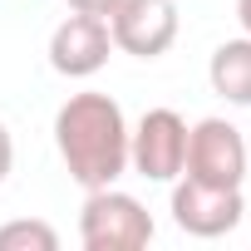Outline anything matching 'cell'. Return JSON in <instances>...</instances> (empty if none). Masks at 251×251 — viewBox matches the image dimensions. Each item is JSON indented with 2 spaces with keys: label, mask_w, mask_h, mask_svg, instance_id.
Returning <instances> with one entry per match:
<instances>
[{
  "label": "cell",
  "mask_w": 251,
  "mask_h": 251,
  "mask_svg": "<svg viewBox=\"0 0 251 251\" xmlns=\"http://www.w3.org/2000/svg\"><path fill=\"white\" fill-rule=\"evenodd\" d=\"M54 148L84 192L113 187L128 173V118H123L118 99L99 89L69 94L54 113Z\"/></svg>",
  "instance_id": "6da1fadb"
},
{
  "label": "cell",
  "mask_w": 251,
  "mask_h": 251,
  "mask_svg": "<svg viewBox=\"0 0 251 251\" xmlns=\"http://www.w3.org/2000/svg\"><path fill=\"white\" fill-rule=\"evenodd\" d=\"M79 241L84 251H143L153 241V217L133 192L94 187L79 212Z\"/></svg>",
  "instance_id": "7a4b0ae2"
},
{
  "label": "cell",
  "mask_w": 251,
  "mask_h": 251,
  "mask_svg": "<svg viewBox=\"0 0 251 251\" xmlns=\"http://www.w3.org/2000/svg\"><path fill=\"white\" fill-rule=\"evenodd\" d=\"M182 173L212 187H241L246 182V138L226 118H197L187 128V158Z\"/></svg>",
  "instance_id": "3957f363"
},
{
  "label": "cell",
  "mask_w": 251,
  "mask_h": 251,
  "mask_svg": "<svg viewBox=\"0 0 251 251\" xmlns=\"http://www.w3.org/2000/svg\"><path fill=\"white\" fill-rule=\"evenodd\" d=\"M187 158V123L177 108H148L138 128H128V168L148 182H173L182 177Z\"/></svg>",
  "instance_id": "277c9868"
},
{
  "label": "cell",
  "mask_w": 251,
  "mask_h": 251,
  "mask_svg": "<svg viewBox=\"0 0 251 251\" xmlns=\"http://www.w3.org/2000/svg\"><path fill=\"white\" fill-rule=\"evenodd\" d=\"M241 187H212V182H197V177H173V222L177 231L187 236H226L231 226H241Z\"/></svg>",
  "instance_id": "5b68a950"
},
{
  "label": "cell",
  "mask_w": 251,
  "mask_h": 251,
  "mask_svg": "<svg viewBox=\"0 0 251 251\" xmlns=\"http://www.w3.org/2000/svg\"><path fill=\"white\" fill-rule=\"evenodd\" d=\"M177 5L173 0H123V5L108 15V35L113 50L133 54V59H158L173 50L177 40Z\"/></svg>",
  "instance_id": "8992f818"
},
{
  "label": "cell",
  "mask_w": 251,
  "mask_h": 251,
  "mask_svg": "<svg viewBox=\"0 0 251 251\" xmlns=\"http://www.w3.org/2000/svg\"><path fill=\"white\" fill-rule=\"evenodd\" d=\"M108 54H113V35H108V20H103V15L74 10V15H64V20L54 25V35H50V64H54V74H64V79H89V74H99V69L108 64Z\"/></svg>",
  "instance_id": "52a82bcc"
},
{
  "label": "cell",
  "mask_w": 251,
  "mask_h": 251,
  "mask_svg": "<svg viewBox=\"0 0 251 251\" xmlns=\"http://www.w3.org/2000/svg\"><path fill=\"white\" fill-rule=\"evenodd\" d=\"M207 79H212V94H222V99L236 103V108H251V35L222 40V45L212 50Z\"/></svg>",
  "instance_id": "ba28073f"
},
{
  "label": "cell",
  "mask_w": 251,
  "mask_h": 251,
  "mask_svg": "<svg viewBox=\"0 0 251 251\" xmlns=\"http://www.w3.org/2000/svg\"><path fill=\"white\" fill-rule=\"evenodd\" d=\"M0 251H59V231L50 222L20 217V222L0 226Z\"/></svg>",
  "instance_id": "9c48e42d"
},
{
  "label": "cell",
  "mask_w": 251,
  "mask_h": 251,
  "mask_svg": "<svg viewBox=\"0 0 251 251\" xmlns=\"http://www.w3.org/2000/svg\"><path fill=\"white\" fill-rule=\"evenodd\" d=\"M10 168H15V138H10L5 123H0V182L10 177Z\"/></svg>",
  "instance_id": "30bf717a"
},
{
  "label": "cell",
  "mask_w": 251,
  "mask_h": 251,
  "mask_svg": "<svg viewBox=\"0 0 251 251\" xmlns=\"http://www.w3.org/2000/svg\"><path fill=\"white\" fill-rule=\"evenodd\" d=\"M118 5H123V0H69V10H84V15H103V20H108Z\"/></svg>",
  "instance_id": "8fae6325"
},
{
  "label": "cell",
  "mask_w": 251,
  "mask_h": 251,
  "mask_svg": "<svg viewBox=\"0 0 251 251\" xmlns=\"http://www.w3.org/2000/svg\"><path fill=\"white\" fill-rule=\"evenodd\" d=\"M236 20H241V30L251 35V0H236Z\"/></svg>",
  "instance_id": "7c38bea8"
}]
</instances>
